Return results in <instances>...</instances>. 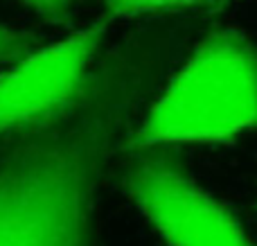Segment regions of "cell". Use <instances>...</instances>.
Wrapping results in <instances>:
<instances>
[{
  "mask_svg": "<svg viewBox=\"0 0 257 246\" xmlns=\"http://www.w3.org/2000/svg\"><path fill=\"white\" fill-rule=\"evenodd\" d=\"M217 3V0H106L111 16L131 18L140 14L163 12V9H181V7H199V5Z\"/></svg>",
  "mask_w": 257,
  "mask_h": 246,
  "instance_id": "5b68a950",
  "label": "cell"
},
{
  "mask_svg": "<svg viewBox=\"0 0 257 246\" xmlns=\"http://www.w3.org/2000/svg\"><path fill=\"white\" fill-rule=\"evenodd\" d=\"M30 43H32L30 34L12 30V27H5L0 23V63L23 59L30 52Z\"/></svg>",
  "mask_w": 257,
  "mask_h": 246,
  "instance_id": "8992f818",
  "label": "cell"
},
{
  "mask_svg": "<svg viewBox=\"0 0 257 246\" xmlns=\"http://www.w3.org/2000/svg\"><path fill=\"white\" fill-rule=\"evenodd\" d=\"M25 5H30L36 14H41L48 21H66L70 16L75 0H23Z\"/></svg>",
  "mask_w": 257,
  "mask_h": 246,
  "instance_id": "52a82bcc",
  "label": "cell"
},
{
  "mask_svg": "<svg viewBox=\"0 0 257 246\" xmlns=\"http://www.w3.org/2000/svg\"><path fill=\"white\" fill-rule=\"evenodd\" d=\"M140 95V72L113 63L59 113L0 143V246H95L99 188Z\"/></svg>",
  "mask_w": 257,
  "mask_h": 246,
  "instance_id": "6da1fadb",
  "label": "cell"
},
{
  "mask_svg": "<svg viewBox=\"0 0 257 246\" xmlns=\"http://www.w3.org/2000/svg\"><path fill=\"white\" fill-rule=\"evenodd\" d=\"M257 129V50L237 30L210 34L156 97L126 147L228 143Z\"/></svg>",
  "mask_w": 257,
  "mask_h": 246,
  "instance_id": "7a4b0ae2",
  "label": "cell"
},
{
  "mask_svg": "<svg viewBox=\"0 0 257 246\" xmlns=\"http://www.w3.org/2000/svg\"><path fill=\"white\" fill-rule=\"evenodd\" d=\"M122 188L167 246H255L221 201L165 158H138Z\"/></svg>",
  "mask_w": 257,
  "mask_h": 246,
  "instance_id": "3957f363",
  "label": "cell"
},
{
  "mask_svg": "<svg viewBox=\"0 0 257 246\" xmlns=\"http://www.w3.org/2000/svg\"><path fill=\"white\" fill-rule=\"evenodd\" d=\"M102 36L104 25H90L25 54L0 75V143L48 120L81 93Z\"/></svg>",
  "mask_w": 257,
  "mask_h": 246,
  "instance_id": "277c9868",
  "label": "cell"
}]
</instances>
